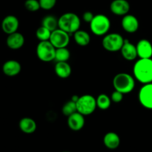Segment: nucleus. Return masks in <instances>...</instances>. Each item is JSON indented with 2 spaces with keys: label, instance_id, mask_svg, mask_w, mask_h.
Masks as SVG:
<instances>
[{
  "label": "nucleus",
  "instance_id": "5701e85b",
  "mask_svg": "<svg viewBox=\"0 0 152 152\" xmlns=\"http://www.w3.org/2000/svg\"><path fill=\"white\" fill-rule=\"evenodd\" d=\"M70 58V51L66 48H59L55 50V60L58 62H67Z\"/></svg>",
  "mask_w": 152,
  "mask_h": 152
},
{
  "label": "nucleus",
  "instance_id": "cd10ccee",
  "mask_svg": "<svg viewBox=\"0 0 152 152\" xmlns=\"http://www.w3.org/2000/svg\"><path fill=\"white\" fill-rule=\"evenodd\" d=\"M40 8L43 10H51L55 6L57 0H39Z\"/></svg>",
  "mask_w": 152,
  "mask_h": 152
},
{
  "label": "nucleus",
  "instance_id": "a211bd4d",
  "mask_svg": "<svg viewBox=\"0 0 152 152\" xmlns=\"http://www.w3.org/2000/svg\"><path fill=\"white\" fill-rule=\"evenodd\" d=\"M103 142L109 149H116L120 145V138L115 132H108L104 135Z\"/></svg>",
  "mask_w": 152,
  "mask_h": 152
},
{
  "label": "nucleus",
  "instance_id": "6e6552de",
  "mask_svg": "<svg viewBox=\"0 0 152 152\" xmlns=\"http://www.w3.org/2000/svg\"><path fill=\"white\" fill-rule=\"evenodd\" d=\"M49 41L55 48H66L69 43V34L63 30L58 28L52 32Z\"/></svg>",
  "mask_w": 152,
  "mask_h": 152
},
{
  "label": "nucleus",
  "instance_id": "f3484780",
  "mask_svg": "<svg viewBox=\"0 0 152 152\" xmlns=\"http://www.w3.org/2000/svg\"><path fill=\"white\" fill-rule=\"evenodd\" d=\"M22 67L20 63L16 60H8L3 64L2 71L7 77H15L20 73Z\"/></svg>",
  "mask_w": 152,
  "mask_h": 152
},
{
  "label": "nucleus",
  "instance_id": "1a4fd4ad",
  "mask_svg": "<svg viewBox=\"0 0 152 152\" xmlns=\"http://www.w3.org/2000/svg\"><path fill=\"white\" fill-rule=\"evenodd\" d=\"M138 99L144 108L152 110V83L143 85L139 91Z\"/></svg>",
  "mask_w": 152,
  "mask_h": 152
},
{
  "label": "nucleus",
  "instance_id": "423d86ee",
  "mask_svg": "<svg viewBox=\"0 0 152 152\" xmlns=\"http://www.w3.org/2000/svg\"><path fill=\"white\" fill-rule=\"evenodd\" d=\"M55 50L56 48L49 40L47 41H40L38 43L36 49L37 56L40 60L45 62H52L55 60Z\"/></svg>",
  "mask_w": 152,
  "mask_h": 152
},
{
  "label": "nucleus",
  "instance_id": "7ed1b4c3",
  "mask_svg": "<svg viewBox=\"0 0 152 152\" xmlns=\"http://www.w3.org/2000/svg\"><path fill=\"white\" fill-rule=\"evenodd\" d=\"M113 85L115 90L123 94L131 93L135 87V79L127 73H119L114 77Z\"/></svg>",
  "mask_w": 152,
  "mask_h": 152
},
{
  "label": "nucleus",
  "instance_id": "bb28decb",
  "mask_svg": "<svg viewBox=\"0 0 152 152\" xmlns=\"http://www.w3.org/2000/svg\"><path fill=\"white\" fill-rule=\"evenodd\" d=\"M25 7L30 12H36L40 8L39 0H26L25 1Z\"/></svg>",
  "mask_w": 152,
  "mask_h": 152
},
{
  "label": "nucleus",
  "instance_id": "c85d7f7f",
  "mask_svg": "<svg viewBox=\"0 0 152 152\" xmlns=\"http://www.w3.org/2000/svg\"><path fill=\"white\" fill-rule=\"evenodd\" d=\"M123 94L118 91L115 90L112 93L110 99H111L112 102H115V103H119V102H122V99H123Z\"/></svg>",
  "mask_w": 152,
  "mask_h": 152
},
{
  "label": "nucleus",
  "instance_id": "c756f323",
  "mask_svg": "<svg viewBox=\"0 0 152 152\" xmlns=\"http://www.w3.org/2000/svg\"><path fill=\"white\" fill-rule=\"evenodd\" d=\"M95 15L90 11H86L83 14V20L86 23H90Z\"/></svg>",
  "mask_w": 152,
  "mask_h": 152
},
{
  "label": "nucleus",
  "instance_id": "aec40b11",
  "mask_svg": "<svg viewBox=\"0 0 152 152\" xmlns=\"http://www.w3.org/2000/svg\"><path fill=\"white\" fill-rule=\"evenodd\" d=\"M19 129L25 134H32L37 129V123L30 117H24L19 121Z\"/></svg>",
  "mask_w": 152,
  "mask_h": 152
},
{
  "label": "nucleus",
  "instance_id": "20e7f679",
  "mask_svg": "<svg viewBox=\"0 0 152 152\" xmlns=\"http://www.w3.org/2000/svg\"><path fill=\"white\" fill-rule=\"evenodd\" d=\"M110 20L104 14L95 15L89 23L90 30L95 36H104L107 34L110 28Z\"/></svg>",
  "mask_w": 152,
  "mask_h": 152
},
{
  "label": "nucleus",
  "instance_id": "ddd939ff",
  "mask_svg": "<svg viewBox=\"0 0 152 152\" xmlns=\"http://www.w3.org/2000/svg\"><path fill=\"white\" fill-rule=\"evenodd\" d=\"M122 27L124 31L126 32L132 34L135 33L138 30L139 23L135 16L131 14H126L123 16L122 19Z\"/></svg>",
  "mask_w": 152,
  "mask_h": 152
},
{
  "label": "nucleus",
  "instance_id": "9d476101",
  "mask_svg": "<svg viewBox=\"0 0 152 152\" xmlns=\"http://www.w3.org/2000/svg\"><path fill=\"white\" fill-rule=\"evenodd\" d=\"M137 56L139 59H148L152 57V44L149 40L142 39L137 42Z\"/></svg>",
  "mask_w": 152,
  "mask_h": 152
},
{
  "label": "nucleus",
  "instance_id": "412c9836",
  "mask_svg": "<svg viewBox=\"0 0 152 152\" xmlns=\"http://www.w3.org/2000/svg\"><path fill=\"white\" fill-rule=\"evenodd\" d=\"M73 38H74L75 42L78 45L82 46V47L86 46L90 42V36L85 31L77 30L73 34Z\"/></svg>",
  "mask_w": 152,
  "mask_h": 152
},
{
  "label": "nucleus",
  "instance_id": "6ab92c4d",
  "mask_svg": "<svg viewBox=\"0 0 152 152\" xmlns=\"http://www.w3.org/2000/svg\"><path fill=\"white\" fill-rule=\"evenodd\" d=\"M56 75L61 79H66L72 74V68L67 62H58L55 66Z\"/></svg>",
  "mask_w": 152,
  "mask_h": 152
},
{
  "label": "nucleus",
  "instance_id": "f8f14e48",
  "mask_svg": "<svg viewBox=\"0 0 152 152\" xmlns=\"http://www.w3.org/2000/svg\"><path fill=\"white\" fill-rule=\"evenodd\" d=\"M110 9L116 16H125L129 12L131 5L127 0H113L110 4Z\"/></svg>",
  "mask_w": 152,
  "mask_h": 152
},
{
  "label": "nucleus",
  "instance_id": "9b49d317",
  "mask_svg": "<svg viewBox=\"0 0 152 152\" xmlns=\"http://www.w3.org/2000/svg\"><path fill=\"white\" fill-rule=\"evenodd\" d=\"M19 22L17 17L13 15H8L1 22V29L5 34H11L17 31Z\"/></svg>",
  "mask_w": 152,
  "mask_h": 152
},
{
  "label": "nucleus",
  "instance_id": "4be33fe9",
  "mask_svg": "<svg viewBox=\"0 0 152 152\" xmlns=\"http://www.w3.org/2000/svg\"><path fill=\"white\" fill-rule=\"evenodd\" d=\"M42 26L45 27L52 32L58 28V19L53 15H48L42 20Z\"/></svg>",
  "mask_w": 152,
  "mask_h": 152
},
{
  "label": "nucleus",
  "instance_id": "0eeeda50",
  "mask_svg": "<svg viewBox=\"0 0 152 152\" xmlns=\"http://www.w3.org/2000/svg\"><path fill=\"white\" fill-rule=\"evenodd\" d=\"M124 40L122 36L117 33L107 34L102 39V46L107 51L116 52L122 48Z\"/></svg>",
  "mask_w": 152,
  "mask_h": 152
},
{
  "label": "nucleus",
  "instance_id": "dca6fc26",
  "mask_svg": "<svg viewBox=\"0 0 152 152\" xmlns=\"http://www.w3.org/2000/svg\"><path fill=\"white\" fill-rule=\"evenodd\" d=\"M24 43H25V38L23 35L20 33H18L17 31L9 34L6 40L7 47L12 50H17L21 48L24 45Z\"/></svg>",
  "mask_w": 152,
  "mask_h": 152
},
{
  "label": "nucleus",
  "instance_id": "2eb2a0df",
  "mask_svg": "<svg viewBox=\"0 0 152 152\" xmlns=\"http://www.w3.org/2000/svg\"><path fill=\"white\" fill-rule=\"evenodd\" d=\"M122 57L128 61H133L137 57L136 45L130 42L128 39L124 40V44L120 49Z\"/></svg>",
  "mask_w": 152,
  "mask_h": 152
},
{
  "label": "nucleus",
  "instance_id": "f257e3e1",
  "mask_svg": "<svg viewBox=\"0 0 152 152\" xmlns=\"http://www.w3.org/2000/svg\"><path fill=\"white\" fill-rule=\"evenodd\" d=\"M134 77L137 81L144 84L152 83V59H139L134 64Z\"/></svg>",
  "mask_w": 152,
  "mask_h": 152
},
{
  "label": "nucleus",
  "instance_id": "f03ea898",
  "mask_svg": "<svg viewBox=\"0 0 152 152\" xmlns=\"http://www.w3.org/2000/svg\"><path fill=\"white\" fill-rule=\"evenodd\" d=\"M80 26V18L74 13H65L58 19V28L68 33L69 35L79 30Z\"/></svg>",
  "mask_w": 152,
  "mask_h": 152
},
{
  "label": "nucleus",
  "instance_id": "393cba45",
  "mask_svg": "<svg viewBox=\"0 0 152 152\" xmlns=\"http://www.w3.org/2000/svg\"><path fill=\"white\" fill-rule=\"evenodd\" d=\"M51 34H52V31L41 25L40 28H37V31H36V37L40 40V42L47 41L50 39Z\"/></svg>",
  "mask_w": 152,
  "mask_h": 152
},
{
  "label": "nucleus",
  "instance_id": "39448f33",
  "mask_svg": "<svg viewBox=\"0 0 152 152\" xmlns=\"http://www.w3.org/2000/svg\"><path fill=\"white\" fill-rule=\"evenodd\" d=\"M77 111L83 116L90 115L97 108L96 99L90 94H85L79 96L76 102Z\"/></svg>",
  "mask_w": 152,
  "mask_h": 152
},
{
  "label": "nucleus",
  "instance_id": "4468645a",
  "mask_svg": "<svg viewBox=\"0 0 152 152\" xmlns=\"http://www.w3.org/2000/svg\"><path fill=\"white\" fill-rule=\"evenodd\" d=\"M85 124L84 116L79 112H75L69 116L67 119V125L71 130L77 132L81 130Z\"/></svg>",
  "mask_w": 152,
  "mask_h": 152
},
{
  "label": "nucleus",
  "instance_id": "7c9ffc66",
  "mask_svg": "<svg viewBox=\"0 0 152 152\" xmlns=\"http://www.w3.org/2000/svg\"><path fill=\"white\" fill-rule=\"evenodd\" d=\"M65 152H66V151H65Z\"/></svg>",
  "mask_w": 152,
  "mask_h": 152
},
{
  "label": "nucleus",
  "instance_id": "b1692460",
  "mask_svg": "<svg viewBox=\"0 0 152 152\" xmlns=\"http://www.w3.org/2000/svg\"><path fill=\"white\" fill-rule=\"evenodd\" d=\"M96 105L98 108L101 110L108 109L111 105V99L104 94L98 95L96 99Z\"/></svg>",
  "mask_w": 152,
  "mask_h": 152
},
{
  "label": "nucleus",
  "instance_id": "a878e982",
  "mask_svg": "<svg viewBox=\"0 0 152 152\" xmlns=\"http://www.w3.org/2000/svg\"><path fill=\"white\" fill-rule=\"evenodd\" d=\"M62 112L65 116H70L71 114L77 112V106H76V102L72 100L68 101L63 105L62 108Z\"/></svg>",
  "mask_w": 152,
  "mask_h": 152
}]
</instances>
